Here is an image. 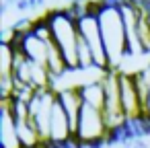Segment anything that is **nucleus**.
<instances>
[{
  "label": "nucleus",
  "mask_w": 150,
  "mask_h": 148,
  "mask_svg": "<svg viewBox=\"0 0 150 148\" xmlns=\"http://www.w3.org/2000/svg\"><path fill=\"white\" fill-rule=\"evenodd\" d=\"M95 13L99 19V27H101V35H103V43L109 56L111 70H115L129 56L119 0H99V2H95Z\"/></svg>",
  "instance_id": "nucleus-1"
},
{
  "label": "nucleus",
  "mask_w": 150,
  "mask_h": 148,
  "mask_svg": "<svg viewBox=\"0 0 150 148\" xmlns=\"http://www.w3.org/2000/svg\"><path fill=\"white\" fill-rule=\"evenodd\" d=\"M45 21L50 25V31L54 35V41L58 43L68 72L80 70L78 64V43H80V33H78V23L74 13L66 8H52L45 15Z\"/></svg>",
  "instance_id": "nucleus-2"
},
{
  "label": "nucleus",
  "mask_w": 150,
  "mask_h": 148,
  "mask_svg": "<svg viewBox=\"0 0 150 148\" xmlns=\"http://www.w3.org/2000/svg\"><path fill=\"white\" fill-rule=\"evenodd\" d=\"M68 8L76 17L80 37L86 41V45L93 52L95 68L101 70V72L111 70L109 56H107V50H105V43H103V35H101V27H99V19H97V13H95V2H82L80 4L76 0L74 4H68Z\"/></svg>",
  "instance_id": "nucleus-3"
},
{
  "label": "nucleus",
  "mask_w": 150,
  "mask_h": 148,
  "mask_svg": "<svg viewBox=\"0 0 150 148\" xmlns=\"http://www.w3.org/2000/svg\"><path fill=\"white\" fill-rule=\"evenodd\" d=\"M119 86H121V107L127 117V123H136L144 119V107L134 82V72L119 70Z\"/></svg>",
  "instance_id": "nucleus-4"
},
{
  "label": "nucleus",
  "mask_w": 150,
  "mask_h": 148,
  "mask_svg": "<svg viewBox=\"0 0 150 148\" xmlns=\"http://www.w3.org/2000/svg\"><path fill=\"white\" fill-rule=\"evenodd\" d=\"M119 8L125 25V35H127V54L129 56H142V43L138 37V6L132 0H119Z\"/></svg>",
  "instance_id": "nucleus-5"
},
{
  "label": "nucleus",
  "mask_w": 150,
  "mask_h": 148,
  "mask_svg": "<svg viewBox=\"0 0 150 148\" xmlns=\"http://www.w3.org/2000/svg\"><path fill=\"white\" fill-rule=\"evenodd\" d=\"M0 148H23L17 130V119L8 101H2L0 105Z\"/></svg>",
  "instance_id": "nucleus-6"
},
{
  "label": "nucleus",
  "mask_w": 150,
  "mask_h": 148,
  "mask_svg": "<svg viewBox=\"0 0 150 148\" xmlns=\"http://www.w3.org/2000/svg\"><path fill=\"white\" fill-rule=\"evenodd\" d=\"M58 101L60 105L64 107L70 123H72V130L76 134V125H78V119H80V111L84 107V101H82V93H80V86L78 84H72V86H64V89H58Z\"/></svg>",
  "instance_id": "nucleus-7"
},
{
  "label": "nucleus",
  "mask_w": 150,
  "mask_h": 148,
  "mask_svg": "<svg viewBox=\"0 0 150 148\" xmlns=\"http://www.w3.org/2000/svg\"><path fill=\"white\" fill-rule=\"evenodd\" d=\"M78 86H80L84 105L103 111V107H105V86H103L101 78L91 80V82H84V84H78Z\"/></svg>",
  "instance_id": "nucleus-8"
},
{
  "label": "nucleus",
  "mask_w": 150,
  "mask_h": 148,
  "mask_svg": "<svg viewBox=\"0 0 150 148\" xmlns=\"http://www.w3.org/2000/svg\"><path fill=\"white\" fill-rule=\"evenodd\" d=\"M15 72V47L11 43L0 45V78H13Z\"/></svg>",
  "instance_id": "nucleus-9"
},
{
  "label": "nucleus",
  "mask_w": 150,
  "mask_h": 148,
  "mask_svg": "<svg viewBox=\"0 0 150 148\" xmlns=\"http://www.w3.org/2000/svg\"><path fill=\"white\" fill-rule=\"evenodd\" d=\"M144 70H146L148 80H150V62H148V66H146ZM144 119H148V121H150V95H148V103H146V109H144Z\"/></svg>",
  "instance_id": "nucleus-10"
},
{
  "label": "nucleus",
  "mask_w": 150,
  "mask_h": 148,
  "mask_svg": "<svg viewBox=\"0 0 150 148\" xmlns=\"http://www.w3.org/2000/svg\"><path fill=\"white\" fill-rule=\"evenodd\" d=\"M15 8L23 13V11H27V8H33V6H31V2H29V0H17V2H15Z\"/></svg>",
  "instance_id": "nucleus-11"
},
{
  "label": "nucleus",
  "mask_w": 150,
  "mask_h": 148,
  "mask_svg": "<svg viewBox=\"0 0 150 148\" xmlns=\"http://www.w3.org/2000/svg\"><path fill=\"white\" fill-rule=\"evenodd\" d=\"M142 4H144V8L148 13V19H150V0H142Z\"/></svg>",
  "instance_id": "nucleus-12"
},
{
  "label": "nucleus",
  "mask_w": 150,
  "mask_h": 148,
  "mask_svg": "<svg viewBox=\"0 0 150 148\" xmlns=\"http://www.w3.org/2000/svg\"><path fill=\"white\" fill-rule=\"evenodd\" d=\"M125 148H134V146H129V144H127V146H125Z\"/></svg>",
  "instance_id": "nucleus-13"
}]
</instances>
